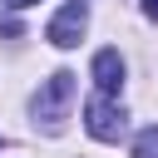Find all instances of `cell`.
Instances as JSON below:
<instances>
[{"label":"cell","mask_w":158,"mask_h":158,"mask_svg":"<svg viewBox=\"0 0 158 158\" xmlns=\"http://www.w3.org/2000/svg\"><path fill=\"white\" fill-rule=\"evenodd\" d=\"M123 123H128V114H123L109 94H94V99L84 104V128H89V138H99V143H118Z\"/></svg>","instance_id":"6da1fadb"},{"label":"cell","mask_w":158,"mask_h":158,"mask_svg":"<svg viewBox=\"0 0 158 158\" xmlns=\"http://www.w3.org/2000/svg\"><path fill=\"white\" fill-rule=\"evenodd\" d=\"M69 99H74V74H69V69L49 74V79H44V89L35 94V118L59 123V118H64V109H69Z\"/></svg>","instance_id":"7a4b0ae2"},{"label":"cell","mask_w":158,"mask_h":158,"mask_svg":"<svg viewBox=\"0 0 158 158\" xmlns=\"http://www.w3.org/2000/svg\"><path fill=\"white\" fill-rule=\"evenodd\" d=\"M84 25H89V15H84V0H69L54 20H49V30H44V40L49 44H59V49H74L79 40H84Z\"/></svg>","instance_id":"3957f363"},{"label":"cell","mask_w":158,"mask_h":158,"mask_svg":"<svg viewBox=\"0 0 158 158\" xmlns=\"http://www.w3.org/2000/svg\"><path fill=\"white\" fill-rule=\"evenodd\" d=\"M94 84H99V94H118L123 89V59H118V49H99L94 54Z\"/></svg>","instance_id":"277c9868"},{"label":"cell","mask_w":158,"mask_h":158,"mask_svg":"<svg viewBox=\"0 0 158 158\" xmlns=\"http://www.w3.org/2000/svg\"><path fill=\"white\" fill-rule=\"evenodd\" d=\"M133 158H158V123H148V128L133 138Z\"/></svg>","instance_id":"5b68a950"},{"label":"cell","mask_w":158,"mask_h":158,"mask_svg":"<svg viewBox=\"0 0 158 158\" xmlns=\"http://www.w3.org/2000/svg\"><path fill=\"white\" fill-rule=\"evenodd\" d=\"M143 15H148V20H158V0H143Z\"/></svg>","instance_id":"8992f818"},{"label":"cell","mask_w":158,"mask_h":158,"mask_svg":"<svg viewBox=\"0 0 158 158\" xmlns=\"http://www.w3.org/2000/svg\"><path fill=\"white\" fill-rule=\"evenodd\" d=\"M10 5H20V10H25V5H35V0H10Z\"/></svg>","instance_id":"52a82bcc"}]
</instances>
